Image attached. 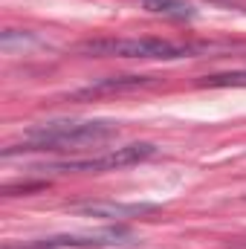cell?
<instances>
[{
  "label": "cell",
  "mask_w": 246,
  "mask_h": 249,
  "mask_svg": "<svg viewBox=\"0 0 246 249\" xmlns=\"http://www.w3.org/2000/svg\"><path fill=\"white\" fill-rule=\"evenodd\" d=\"M154 84V75H113V78H102L96 84H87L81 87L75 96L84 99V96H105V93H122V90H136V87H148Z\"/></svg>",
  "instance_id": "obj_6"
},
{
  "label": "cell",
  "mask_w": 246,
  "mask_h": 249,
  "mask_svg": "<svg viewBox=\"0 0 246 249\" xmlns=\"http://www.w3.org/2000/svg\"><path fill=\"white\" fill-rule=\"evenodd\" d=\"M72 212H81V214H90V217H102V220H124V217L154 214V212H159V206H154V203H113V200H102V203H78V206H72Z\"/></svg>",
  "instance_id": "obj_5"
},
{
  "label": "cell",
  "mask_w": 246,
  "mask_h": 249,
  "mask_svg": "<svg viewBox=\"0 0 246 249\" xmlns=\"http://www.w3.org/2000/svg\"><path fill=\"white\" fill-rule=\"evenodd\" d=\"M154 154H157V145H151V142H133V145L116 148V151L102 154V157H81V160L50 162V165H41V171H58V174H72V171H93V174L96 171H116V168H127V165L145 162Z\"/></svg>",
  "instance_id": "obj_3"
},
{
  "label": "cell",
  "mask_w": 246,
  "mask_h": 249,
  "mask_svg": "<svg viewBox=\"0 0 246 249\" xmlns=\"http://www.w3.org/2000/svg\"><path fill=\"white\" fill-rule=\"evenodd\" d=\"M47 183H23V186H6L3 188V194L6 197H12V194H18V191H35V188H44Z\"/></svg>",
  "instance_id": "obj_7"
},
{
  "label": "cell",
  "mask_w": 246,
  "mask_h": 249,
  "mask_svg": "<svg viewBox=\"0 0 246 249\" xmlns=\"http://www.w3.org/2000/svg\"><path fill=\"white\" fill-rule=\"evenodd\" d=\"M78 50L87 55H105V58H162V61L185 58L191 53V47L165 41V38H96V41L78 44Z\"/></svg>",
  "instance_id": "obj_2"
},
{
  "label": "cell",
  "mask_w": 246,
  "mask_h": 249,
  "mask_svg": "<svg viewBox=\"0 0 246 249\" xmlns=\"http://www.w3.org/2000/svg\"><path fill=\"white\" fill-rule=\"evenodd\" d=\"M130 244V232L116 226V229H102V232H87V235H55L20 247H6V249H105V247H124Z\"/></svg>",
  "instance_id": "obj_4"
},
{
  "label": "cell",
  "mask_w": 246,
  "mask_h": 249,
  "mask_svg": "<svg viewBox=\"0 0 246 249\" xmlns=\"http://www.w3.org/2000/svg\"><path fill=\"white\" fill-rule=\"evenodd\" d=\"M148 3H157V0H148Z\"/></svg>",
  "instance_id": "obj_8"
},
{
  "label": "cell",
  "mask_w": 246,
  "mask_h": 249,
  "mask_svg": "<svg viewBox=\"0 0 246 249\" xmlns=\"http://www.w3.org/2000/svg\"><path fill=\"white\" fill-rule=\"evenodd\" d=\"M119 127L113 122H102V119H87V122H47L35 124L23 133L20 145H9L3 151V157H12L18 151H70V148H84V145H96L105 142L110 136H116Z\"/></svg>",
  "instance_id": "obj_1"
}]
</instances>
